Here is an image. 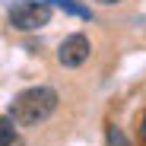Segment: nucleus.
<instances>
[{
    "label": "nucleus",
    "mask_w": 146,
    "mask_h": 146,
    "mask_svg": "<svg viewBox=\"0 0 146 146\" xmlns=\"http://www.w3.org/2000/svg\"><path fill=\"white\" fill-rule=\"evenodd\" d=\"M57 111V92L51 86H32L22 89L10 102V117L22 127H38Z\"/></svg>",
    "instance_id": "1"
},
{
    "label": "nucleus",
    "mask_w": 146,
    "mask_h": 146,
    "mask_svg": "<svg viewBox=\"0 0 146 146\" xmlns=\"http://www.w3.org/2000/svg\"><path fill=\"white\" fill-rule=\"evenodd\" d=\"M51 22V3L48 0H16L10 7V26L19 32H35Z\"/></svg>",
    "instance_id": "2"
},
{
    "label": "nucleus",
    "mask_w": 146,
    "mask_h": 146,
    "mask_svg": "<svg viewBox=\"0 0 146 146\" xmlns=\"http://www.w3.org/2000/svg\"><path fill=\"white\" fill-rule=\"evenodd\" d=\"M89 38L83 35V32H76V35H67L64 41H60V48H57V60H60V67H83L86 60H89Z\"/></svg>",
    "instance_id": "3"
},
{
    "label": "nucleus",
    "mask_w": 146,
    "mask_h": 146,
    "mask_svg": "<svg viewBox=\"0 0 146 146\" xmlns=\"http://www.w3.org/2000/svg\"><path fill=\"white\" fill-rule=\"evenodd\" d=\"M48 3L57 7V10H64V13H70V16H80V19H89L92 16V10L83 7V3H76V0H48Z\"/></svg>",
    "instance_id": "4"
},
{
    "label": "nucleus",
    "mask_w": 146,
    "mask_h": 146,
    "mask_svg": "<svg viewBox=\"0 0 146 146\" xmlns=\"http://www.w3.org/2000/svg\"><path fill=\"white\" fill-rule=\"evenodd\" d=\"M0 146H22L19 133L13 130V117H10V114L0 121Z\"/></svg>",
    "instance_id": "5"
},
{
    "label": "nucleus",
    "mask_w": 146,
    "mask_h": 146,
    "mask_svg": "<svg viewBox=\"0 0 146 146\" xmlns=\"http://www.w3.org/2000/svg\"><path fill=\"white\" fill-rule=\"evenodd\" d=\"M105 140H108V146H130V143H127V137H124V130H121V127H114V124H108Z\"/></svg>",
    "instance_id": "6"
},
{
    "label": "nucleus",
    "mask_w": 146,
    "mask_h": 146,
    "mask_svg": "<svg viewBox=\"0 0 146 146\" xmlns=\"http://www.w3.org/2000/svg\"><path fill=\"white\" fill-rule=\"evenodd\" d=\"M140 140H143V146H146V111H143V117H140Z\"/></svg>",
    "instance_id": "7"
},
{
    "label": "nucleus",
    "mask_w": 146,
    "mask_h": 146,
    "mask_svg": "<svg viewBox=\"0 0 146 146\" xmlns=\"http://www.w3.org/2000/svg\"><path fill=\"white\" fill-rule=\"evenodd\" d=\"M95 3H102V7H114V3H121V0H95Z\"/></svg>",
    "instance_id": "8"
}]
</instances>
